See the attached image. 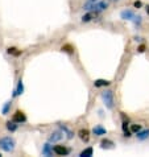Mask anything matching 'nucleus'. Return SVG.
<instances>
[{"label": "nucleus", "instance_id": "obj_18", "mask_svg": "<svg viewBox=\"0 0 149 157\" xmlns=\"http://www.w3.org/2000/svg\"><path fill=\"white\" fill-rule=\"evenodd\" d=\"M98 2V0H85V3L82 4V10L83 11H91L93 10V7H94V4Z\"/></svg>", "mask_w": 149, "mask_h": 157}, {"label": "nucleus", "instance_id": "obj_15", "mask_svg": "<svg viewBox=\"0 0 149 157\" xmlns=\"http://www.w3.org/2000/svg\"><path fill=\"white\" fill-rule=\"evenodd\" d=\"M109 85H111V81H108V79H102V78H99V79L94 81V87H96V89H100V87H107Z\"/></svg>", "mask_w": 149, "mask_h": 157}, {"label": "nucleus", "instance_id": "obj_10", "mask_svg": "<svg viewBox=\"0 0 149 157\" xmlns=\"http://www.w3.org/2000/svg\"><path fill=\"white\" fill-rule=\"evenodd\" d=\"M41 153L42 156H46V157H50V156H53V145H52V143L49 141H46L45 144L42 145V151H41Z\"/></svg>", "mask_w": 149, "mask_h": 157}, {"label": "nucleus", "instance_id": "obj_4", "mask_svg": "<svg viewBox=\"0 0 149 157\" xmlns=\"http://www.w3.org/2000/svg\"><path fill=\"white\" fill-rule=\"evenodd\" d=\"M12 120L15 121V123L17 124H24V123H27V120H28V117L27 115H25V112L24 111H21V110H16L13 112V115H12Z\"/></svg>", "mask_w": 149, "mask_h": 157}, {"label": "nucleus", "instance_id": "obj_24", "mask_svg": "<svg viewBox=\"0 0 149 157\" xmlns=\"http://www.w3.org/2000/svg\"><path fill=\"white\" fill-rule=\"evenodd\" d=\"M129 129H131V132H132V133L135 135V133H137L139 131H141V129H143V127H141L140 124H131Z\"/></svg>", "mask_w": 149, "mask_h": 157}, {"label": "nucleus", "instance_id": "obj_25", "mask_svg": "<svg viewBox=\"0 0 149 157\" xmlns=\"http://www.w3.org/2000/svg\"><path fill=\"white\" fill-rule=\"evenodd\" d=\"M133 7L137 8V10H140V8L143 7V2H140V0H136V2H133Z\"/></svg>", "mask_w": 149, "mask_h": 157}, {"label": "nucleus", "instance_id": "obj_27", "mask_svg": "<svg viewBox=\"0 0 149 157\" xmlns=\"http://www.w3.org/2000/svg\"><path fill=\"white\" fill-rule=\"evenodd\" d=\"M145 11H147V15H149V6L145 7Z\"/></svg>", "mask_w": 149, "mask_h": 157}, {"label": "nucleus", "instance_id": "obj_21", "mask_svg": "<svg viewBox=\"0 0 149 157\" xmlns=\"http://www.w3.org/2000/svg\"><path fill=\"white\" fill-rule=\"evenodd\" d=\"M132 23H133L136 29H140V28H141V25H143V17L140 15H137V16L135 15V17L132 19Z\"/></svg>", "mask_w": 149, "mask_h": 157}, {"label": "nucleus", "instance_id": "obj_1", "mask_svg": "<svg viewBox=\"0 0 149 157\" xmlns=\"http://www.w3.org/2000/svg\"><path fill=\"white\" fill-rule=\"evenodd\" d=\"M16 148V140L12 136L0 137V149L6 153H12Z\"/></svg>", "mask_w": 149, "mask_h": 157}, {"label": "nucleus", "instance_id": "obj_9", "mask_svg": "<svg viewBox=\"0 0 149 157\" xmlns=\"http://www.w3.org/2000/svg\"><path fill=\"white\" fill-rule=\"evenodd\" d=\"M24 93V82L23 79H19V82H17V85L15 87V90H13V94H12V98H17V97H21Z\"/></svg>", "mask_w": 149, "mask_h": 157}, {"label": "nucleus", "instance_id": "obj_5", "mask_svg": "<svg viewBox=\"0 0 149 157\" xmlns=\"http://www.w3.org/2000/svg\"><path fill=\"white\" fill-rule=\"evenodd\" d=\"M63 137H65V135H63L62 131L57 129V131H53V132L49 135V137H48V141L52 143V144H55V143H59Z\"/></svg>", "mask_w": 149, "mask_h": 157}, {"label": "nucleus", "instance_id": "obj_20", "mask_svg": "<svg viewBox=\"0 0 149 157\" xmlns=\"http://www.w3.org/2000/svg\"><path fill=\"white\" fill-rule=\"evenodd\" d=\"M93 155H94V148L93 147H87L79 153V157H91Z\"/></svg>", "mask_w": 149, "mask_h": 157}, {"label": "nucleus", "instance_id": "obj_13", "mask_svg": "<svg viewBox=\"0 0 149 157\" xmlns=\"http://www.w3.org/2000/svg\"><path fill=\"white\" fill-rule=\"evenodd\" d=\"M113 147H115V143L108 137H104V139H102V141H100V148H102V149H112Z\"/></svg>", "mask_w": 149, "mask_h": 157}, {"label": "nucleus", "instance_id": "obj_26", "mask_svg": "<svg viewBox=\"0 0 149 157\" xmlns=\"http://www.w3.org/2000/svg\"><path fill=\"white\" fill-rule=\"evenodd\" d=\"M145 49H147V46L143 44V45H140V46L137 48V52H139V53H144V52H145Z\"/></svg>", "mask_w": 149, "mask_h": 157}, {"label": "nucleus", "instance_id": "obj_11", "mask_svg": "<svg viewBox=\"0 0 149 157\" xmlns=\"http://www.w3.org/2000/svg\"><path fill=\"white\" fill-rule=\"evenodd\" d=\"M135 11L132 10H123L120 12V19L121 20H128V21H132V19L135 17Z\"/></svg>", "mask_w": 149, "mask_h": 157}, {"label": "nucleus", "instance_id": "obj_14", "mask_svg": "<svg viewBox=\"0 0 149 157\" xmlns=\"http://www.w3.org/2000/svg\"><path fill=\"white\" fill-rule=\"evenodd\" d=\"M93 133L95 136H104V135H107V129L104 128L102 124H98L93 128Z\"/></svg>", "mask_w": 149, "mask_h": 157}, {"label": "nucleus", "instance_id": "obj_12", "mask_svg": "<svg viewBox=\"0 0 149 157\" xmlns=\"http://www.w3.org/2000/svg\"><path fill=\"white\" fill-rule=\"evenodd\" d=\"M58 125H59V129L63 132L65 137H66L67 140H71V139H73L74 136H75V135H74V132H73V131L67 127V125H65V124H58Z\"/></svg>", "mask_w": 149, "mask_h": 157}, {"label": "nucleus", "instance_id": "obj_8", "mask_svg": "<svg viewBox=\"0 0 149 157\" xmlns=\"http://www.w3.org/2000/svg\"><path fill=\"white\" fill-rule=\"evenodd\" d=\"M78 137L81 139V141L82 143H85V144H87L90 141V137H91V132L87 128H81L79 131H78Z\"/></svg>", "mask_w": 149, "mask_h": 157}, {"label": "nucleus", "instance_id": "obj_16", "mask_svg": "<svg viewBox=\"0 0 149 157\" xmlns=\"http://www.w3.org/2000/svg\"><path fill=\"white\" fill-rule=\"evenodd\" d=\"M135 135H136V137H137L140 141H144V140H147V139H149V129H141V131H139V132L135 133Z\"/></svg>", "mask_w": 149, "mask_h": 157}, {"label": "nucleus", "instance_id": "obj_22", "mask_svg": "<svg viewBox=\"0 0 149 157\" xmlns=\"http://www.w3.org/2000/svg\"><path fill=\"white\" fill-rule=\"evenodd\" d=\"M7 53L11 54V56H15V57H19V56H21V53H23V52L19 50V49H17V48H15V46H10V48L7 49Z\"/></svg>", "mask_w": 149, "mask_h": 157}, {"label": "nucleus", "instance_id": "obj_3", "mask_svg": "<svg viewBox=\"0 0 149 157\" xmlns=\"http://www.w3.org/2000/svg\"><path fill=\"white\" fill-rule=\"evenodd\" d=\"M108 7H109V0H98V2L94 4V7L91 11L96 12V13H102V12L106 11Z\"/></svg>", "mask_w": 149, "mask_h": 157}, {"label": "nucleus", "instance_id": "obj_6", "mask_svg": "<svg viewBox=\"0 0 149 157\" xmlns=\"http://www.w3.org/2000/svg\"><path fill=\"white\" fill-rule=\"evenodd\" d=\"M53 152L57 156H69L70 153H71V149L67 148L66 145H54Z\"/></svg>", "mask_w": 149, "mask_h": 157}, {"label": "nucleus", "instance_id": "obj_17", "mask_svg": "<svg viewBox=\"0 0 149 157\" xmlns=\"http://www.w3.org/2000/svg\"><path fill=\"white\" fill-rule=\"evenodd\" d=\"M6 127H7V129L10 131L11 133H13V132H16V131L19 129V124L15 123L13 120H8L7 123H6Z\"/></svg>", "mask_w": 149, "mask_h": 157}, {"label": "nucleus", "instance_id": "obj_19", "mask_svg": "<svg viewBox=\"0 0 149 157\" xmlns=\"http://www.w3.org/2000/svg\"><path fill=\"white\" fill-rule=\"evenodd\" d=\"M11 107H12V100H8V102L4 103V106L2 107V115H8L11 112Z\"/></svg>", "mask_w": 149, "mask_h": 157}, {"label": "nucleus", "instance_id": "obj_23", "mask_svg": "<svg viewBox=\"0 0 149 157\" xmlns=\"http://www.w3.org/2000/svg\"><path fill=\"white\" fill-rule=\"evenodd\" d=\"M61 50L65 52V53H69V54H73L74 53V46L71 44H65V45L61 48Z\"/></svg>", "mask_w": 149, "mask_h": 157}, {"label": "nucleus", "instance_id": "obj_2", "mask_svg": "<svg viewBox=\"0 0 149 157\" xmlns=\"http://www.w3.org/2000/svg\"><path fill=\"white\" fill-rule=\"evenodd\" d=\"M102 100L107 110H113V107H115V93L112 90H104L102 93Z\"/></svg>", "mask_w": 149, "mask_h": 157}, {"label": "nucleus", "instance_id": "obj_7", "mask_svg": "<svg viewBox=\"0 0 149 157\" xmlns=\"http://www.w3.org/2000/svg\"><path fill=\"white\" fill-rule=\"evenodd\" d=\"M99 15L100 13H96V12H94V11H87L86 13L81 17V21H82L83 24L91 23V21H94L96 19V17H99Z\"/></svg>", "mask_w": 149, "mask_h": 157}]
</instances>
